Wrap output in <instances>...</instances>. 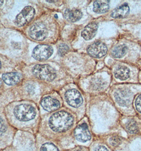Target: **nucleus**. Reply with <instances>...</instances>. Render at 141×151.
<instances>
[{
	"label": "nucleus",
	"instance_id": "f257e3e1",
	"mask_svg": "<svg viewBox=\"0 0 141 151\" xmlns=\"http://www.w3.org/2000/svg\"><path fill=\"white\" fill-rule=\"evenodd\" d=\"M74 119L72 115L65 111L56 112L50 117L49 125L53 131L63 132L72 126Z\"/></svg>",
	"mask_w": 141,
	"mask_h": 151
},
{
	"label": "nucleus",
	"instance_id": "f03ea898",
	"mask_svg": "<svg viewBox=\"0 0 141 151\" xmlns=\"http://www.w3.org/2000/svg\"><path fill=\"white\" fill-rule=\"evenodd\" d=\"M32 72L36 78L44 81H53L56 76V73L54 68L48 64L35 65Z\"/></svg>",
	"mask_w": 141,
	"mask_h": 151
},
{
	"label": "nucleus",
	"instance_id": "7ed1b4c3",
	"mask_svg": "<svg viewBox=\"0 0 141 151\" xmlns=\"http://www.w3.org/2000/svg\"><path fill=\"white\" fill-rule=\"evenodd\" d=\"M16 117L20 121H29L33 119L36 115V110L31 105L19 104L14 110Z\"/></svg>",
	"mask_w": 141,
	"mask_h": 151
},
{
	"label": "nucleus",
	"instance_id": "20e7f679",
	"mask_svg": "<svg viewBox=\"0 0 141 151\" xmlns=\"http://www.w3.org/2000/svg\"><path fill=\"white\" fill-rule=\"evenodd\" d=\"M35 14V10L34 8L30 6H26L17 16L14 23L17 26H24L31 21Z\"/></svg>",
	"mask_w": 141,
	"mask_h": 151
},
{
	"label": "nucleus",
	"instance_id": "39448f33",
	"mask_svg": "<svg viewBox=\"0 0 141 151\" xmlns=\"http://www.w3.org/2000/svg\"><path fill=\"white\" fill-rule=\"evenodd\" d=\"M52 47L47 45H39L35 48L32 52V57L37 60H46L52 55Z\"/></svg>",
	"mask_w": 141,
	"mask_h": 151
},
{
	"label": "nucleus",
	"instance_id": "423d86ee",
	"mask_svg": "<svg viewBox=\"0 0 141 151\" xmlns=\"http://www.w3.org/2000/svg\"><path fill=\"white\" fill-rule=\"evenodd\" d=\"M29 36L35 40H43L47 36V30L44 24H35L32 26L29 31Z\"/></svg>",
	"mask_w": 141,
	"mask_h": 151
},
{
	"label": "nucleus",
	"instance_id": "0eeeda50",
	"mask_svg": "<svg viewBox=\"0 0 141 151\" xmlns=\"http://www.w3.org/2000/svg\"><path fill=\"white\" fill-rule=\"evenodd\" d=\"M66 101L72 107L78 108L83 103V99L81 94L76 89H71L66 92L65 94Z\"/></svg>",
	"mask_w": 141,
	"mask_h": 151
},
{
	"label": "nucleus",
	"instance_id": "6e6552de",
	"mask_svg": "<svg viewBox=\"0 0 141 151\" xmlns=\"http://www.w3.org/2000/svg\"><path fill=\"white\" fill-rule=\"evenodd\" d=\"M87 52L93 58H102L107 53V47L102 42H96L89 46Z\"/></svg>",
	"mask_w": 141,
	"mask_h": 151
},
{
	"label": "nucleus",
	"instance_id": "1a4fd4ad",
	"mask_svg": "<svg viewBox=\"0 0 141 151\" xmlns=\"http://www.w3.org/2000/svg\"><path fill=\"white\" fill-rule=\"evenodd\" d=\"M132 93L128 89L120 88L115 92L116 101L121 106H127L130 104Z\"/></svg>",
	"mask_w": 141,
	"mask_h": 151
},
{
	"label": "nucleus",
	"instance_id": "9d476101",
	"mask_svg": "<svg viewBox=\"0 0 141 151\" xmlns=\"http://www.w3.org/2000/svg\"><path fill=\"white\" fill-rule=\"evenodd\" d=\"M74 135L76 139L81 142H86L91 138L90 131L88 126L85 123L79 125L74 130Z\"/></svg>",
	"mask_w": 141,
	"mask_h": 151
},
{
	"label": "nucleus",
	"instance_id": "9b49d317",
	"mask_svg": "<svg viewBox=\"0 0 141 151\" xmlns=\"http://www.w3.org/2000/svg\"><path fill=\"white\" fill-rule=\"evenodd\" d=\"M41 105L44 109L51 112L58 109L60 107V103L56 99L50 96H47L42 99Z\"/></svg>",
	"mask_w": 141,
	"mask_h": 151
},
{
	"label": "nucleus",
	"instance_id": "f8f14e48",
	"mask_svg": "<svg viewBox=\"0 0 141 151\" xmlns=\"http://www.w3.org/2000/svg\"><path fill=\"white\" fill-rule=\"evenodd\" d=\"M98 27V25L96 23H90L85 27L81 33V36L86 40L92 39L97 33Z\"/></svg>",
	"mask_w": 141,
	"mask_h": 151
},
{
	"label": "nucleus",
	"instance_id": "ddd939ff",
	"mask_svg": "<svg viewBox=\"0 0 141 151\" xmlns=\"http://www.w3.org/2000/svg\"><path fill=\"white\" fill-rule=\"evenodd\" d=\"M21 75L18 72H10L3 74L2 79L9 86H13L21 80Z\"/></svg>",
	"mask_w": 141,
	"mask_h": 151
},
{
	"label": "nucleus",
	"instance_id": "4468645a",
	"mask_svg": "<svg viewBox=\"0 0 141 151\" xmlns=\"http://www.w3.org/2000/svg\"><path fill=\"white\" fill-rule=\"evenodd\" d=\"M64 16L68 21L75 22L82 18V13L78 9H67L64 12Z\"/></svg>",
	"mask_w": 141,
	"mask_h": 151
},
{
	"label": "nucleus",
	"instance_id": "2eb2a0df",
	"mask_svg": "<svg viewBox=\"0 0 141 151\" xmlns=\"http://www.w3.org/2000/svg\"><path fill=\"white\" fill-rule=\"evenodd\" d=\"M129 12V8L127 4L125 3L112 11L111 16L114 18H124L127 16Z\"/></svg>",
	"mask_w": 141,
	"mask_h": 151
},
{
	"label": "nucleus",
	"instance_id": "dca6fc26",
	"mask_svg": "<svg viewBox=\"0 0 141 151\" xmlns=\"http://www.w3.org/2000/svg\"><path fill=\"white\" fill-rule=\"evenodd\" d=\"M108 1H96L94 3L93 10L94 12L101 14L106 13L109 9Z\"/></svg>",
	"mask_w": 141,
	"mask_h": 151
},
{
	"label": "nucleus",
	"instance_id": "f3484780",
	"mask_svg": "<svg viewBox=\"0 0 141 151\" xmlns=\"http://www.w3.org/2000/svg\"><path fill=\"white\" fill-rule=\"evenodd\" d=\"M129 70L128 68L124 66H118L115 71V78L122 81L127 80L129 78Z\"/></svg>",
	"mask_w": 141,
	"mask_h": 151
},
{
	"label": "nucleus",
	"instance_id": "a211bd4d",
	"mask_svg": "<svg viewBox=\"0 0 141 151\" xmlns=\"http://www.w3.org/2000/svg\"><path fill=\"white\" fill-rule=\"evenodd\" d=\"M127 48L125 45H118L115 47L112 52V55L114 58H121L125 55Z\"/></svg>",
	"mask_w": 141,
	"mask_h": 151
},
{
	"label": "nucleus",
	"instance_id": "6ab92c4d",
	"mask_svg": "<svg viewBox=\"0 0 141 151\" xmlns=\"http://www.w3.org/2000/svg\"><path fill=\"white\" fill-rule=\"evenodd\" d=\"M126 129L131 134H136L139 132V128L135 122L130 120L127 122L126 125Z\"/></svg>",
	"mask_w": 141,
	"mask_h": 151
},
{
	"label": "nucleus",
	"instance_id": "aec40b11",
	"mask_svg": "<svg viewBox=\"0 0 141 151\" xmlns=\"http://www.w3.org/2000/svg\"><path fill=\"white\" fill-rule=\"evenodd\" d=\"M40 151H59V150L53 144L47 143L42 145Z\"/></svg>",
	"mask_w": 141,
	"mask_h": 151
},
{
	"label": "nucleus",
	"instance_id": "412c9836",
	"mask_svg": "<svg viewBox=\"0 0 141 151\" xmlns=\"http://www.w3.org/2000/svg\"><path fill=\"white\" fill-rule=\"evenodd\" d=\"M109 142L112 146H117L121 143V139L117 136H113L110 138Z\"/></svg>",
	"mask_w": 141,
	"mask_h": 151
},
{
	"label": "nucleus",
	"instance_id": "4be33fe9",
	"mask_svg": "<svg viewBox=\"0 0 141 151\" xmlns=\"http://www.w3.org/2000/svg\"><path fill=\"white\" fill-rule=\"evenodd\" d=\"M69 50L68 46L65 44H60L58 48V52L60 56L65 55Z\"/></svg>",
	"mask_w": 141,
	"mask_h": 151
},
{
	"label": "nucleus",
	"instance_id": "5701e85b",
	"mask_svg": "<svg viewBox=\"0 0 141 151\" xmlns=\"http://www.w3.org/2000/svg\"><path fill=\"white\" fill-rule=\"evenodd\" d=\"M135 106L137 111L141 113V95H140L136 98V101H135Z\"/></svg>",
	"mask_w": 141,
	"mask_h": 151
},
{
	"label": "nucleus",
	"instance_id": "b1692460",
	"mask_svg": "<svg viewBox=\"0 0 141 151\" xmlns=\"http://www.w3.org/2000/svg\"><path fill=\"white\" fill-rule=\"evenodd\" d=\"M6 129V128L2 119L0 117V135H2L5 132Z\"/></svg>",
	"mask_w": 141,
	"mask_h": 151
},
{
	"label": "nucleus",
	"instance_id": "393cba45",
	"mask_svg": "<svg viewBox=\"0 0 141 151\" xmlns=\"http://www.w3.org/2000/svg\"><path fill=\"white\" fill-rule=\"evenodd\" d=\"M94 151H108L105 147L103 146H98L97 147Z\"/></svg>",
	"mask_w": 141,
	"mask_h": 151
},
{
	"label": "nucleus",
	"instance_id": "a878e982",
	"mask_svg": "<svg viewBox=\"0 0 141 151\" xmlns=\"http://www.w3.org/2000/svg\"><path fill=\"white\" fill-rule=\"evenodd\" d=\"M3 2H4L3 1H0V6H1L3 5Z\"/></svg>",
	"mask_w": 141,
	"mask_h": 151
},
{
	"label": "nucleus",
	"instance_id": "bb28decb",
	"mask_svg": "<svg viewBox=\"0 0 141 151\" xmlns=\"http://www.w3.org/2000/svg\"><path fill=\"white\" fill-rule=\"evenodd\" d=\"M2 80L0 79V87L2 86Z\"/></svg>",
	"mask_w": 141,
	"mask_h": 151
},
{
	"label": "nucleus",
	"instance_id": "cd10ccee",
	"mask_svg": "<svg viewBox=\"0 0 141 151\" xmlns=\"http://www.w3.org/2000/svg\"><path fill=\"white\" fill-rule=\"evenodd\" d=\"M1 67V62H0V68Z\"/></svg>",
	"mask_w": 141,
	"mask_h": 151
},
{
	"label": "nucleus",
	"instance_id": "c85d7f7f",
	"mask_svg": "<svg viewBox=\"0 0 141 151\" xmlns=\"http://www.w3.org/2000/svg\"></svg>",
	"mask_w": 141,
	"mask_h": 151
}]
</instances>
